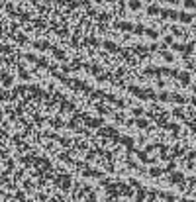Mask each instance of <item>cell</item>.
<instances>
[{
  "label": "cell",
  "instance_id": "6da1fadb",
  "mask_svg": "<svg viewBox=\"0 0 196 202\" xmlns=\"http://www.w3.org/2000/svg\"><path fill=\"white\" fill-rule=\"evenodd\" d=\"M104 47H106L108 51H116V49H118V45H116V43H112V41H104Z\"/></svg>",
  "mask_w": 196,
  "mask_h": 202
},
{
  "label": "cell",
  "instance_id": "7a4b0ae2",
  "mask_svg": "<svg viewBox=\"0 0 196 202\" xmlns=\"http://www.w3.org/2000/svg\"><path fill=\"white\" fill-rule=\"evenodd\" d=\"M130 8L131 10H139L141 8V2H139V0H130Z\"/></svg>",
  "mask_w": 196,
  "mask_h": 202
},
{
  "label": "cell",
  "instance_id": "3957f363",
  "mask_svg": "<svg viewBox=\"0 0 196 202\" xmlns=\"http://www.w3.org/2000/svg\"><path fill=\"white\" fill-rule=\"evenodd\" d=\"M118 28H122V29H133V26H131L130 22H122V24H118Z\"/></svg>",
  "mask_w": 196,
  "mask_h": 202
},
{
  "label": "cell",
  "instance_id": "277c9868",
  "mask_svg": "<svg viewBox=\"0 0 196 202\" xmlns=\"http://www.w3.org/2000/svg\"><path fill=\"white\" fill-rule=\"evenodd\" d=\"M33 45L38 47V49H47V47H49V45H47L45 41H35V43H33Z\"/></svg>",
  "mask_w": 196,
  "mask_h": 202
},
{
  "label": "cell",
  "instance_id": "5b68a950",
  "mask_svg": "<svg viewBox=\"0 0 196 202\" xmlns=\"http://www.w3.org/2000/svg\"><path fill=\"white\" fill-rule=\"evenodd\" d=\"M178 18H181L182 22H190V20H192V16H190V14H178Z\"/></svg>",
  "mask_w": 196,
  "mask_h": 202
},
{
  "label": "cell",
  "instance_id": "8992f818",
  "mask_svg": "<svg viewBox=\"0 0 196 202\" xmlns=\"http://www.w3.org/2000/svg\"><path fill=\"white\" fill-rule=\"evenodd\" d=\"M122 143H124V145H127V147H131L133 139H131V137H124V139H122Z\"/></svg>",
  "mask_w": 196,
  "mask_h": 202
},
{
  "label": "cell",
  "instance_id": "52a82bcc",
  "mask_svg": "<svg viewBox=\"0 0 196 202\" xmlns=\"http://www.w3.org/2000/svg\"><path fill=\"white\" fill-rule=\"evenodd\" d=\"M184 6L186 8H196V2L194 0H184Z\"/></svg>",
  "mask_w": 196,
  "mask_h": 202
},
{
  "label": "cell",
  "instance_id": "ba28073f",
  "mask_svg": "<svg viewBox=\"0 0 196 202\" xmlns=\"http://www.w3.org/2000/svg\"><path fill=\"white\" fill-rule=\"evenodd\" d=\"M147 35H149L151 39H157V35H159V33L155 32V29H147Z\"/></svg>",
  "mask_w": 196,
  "mask_h": 202
},
{
  "label": "cell",
  "instance_id": "9c48e42d",
  "mask_svg": "<svg viewBox=\"0 0 196 202\" xmlns=\"http://www.w3.org/2000/svg\"><path fill=\"white\" fill-rule=\"evenodd\" d=\"M147 12H149L151 16H155V14H159V8H155V6H149V8H147Z\"/></svg>",
  "mask_w": 196,
  "mask_h": 202
},
{
  "label": "cell",
  "instance_id": "30bf717a",
  "mask_svg": "<svg viewBox=\"0 0 196 202\" xmlns=\"http://www.w3.org/2000/svg\"><path fill=\"white\" fill-rule=\"evenodd\" d=\"M86 43H90V45H98L100 41H98L96 38H86Z\"/></svg>",
  "mask_w": 196,
  "mask_h": 202
},
{
  "label": "cell",
  "instance_id": "8fae6325",
  "mask_svg": "<svg viewBox=\"0 0 196 202\" xmlns=\"http://www.w3.org/2000/svg\"><path fill=\"white\" fill-rule=\"evenodd\" d=\"M137 128H147V120H137Z\"/></svg>",
  "mask_w": 196,
  "mask_h": 202
},
{
  "label": "cell",
  "instance_id": "7c38bea8",
  "mask_svg": "<svg viewBox=\"0 0 196 202\" xmlns=\"http://www.w3.org/2000/svg\"><path fill=\"white\" fill-rule=\"evenodd\" d=\"M143 198H145V192L143 190H137V202H143Z\"/></svg>",
  "mask_w": 196,
  "mask_h": 202
},
{
  "label": "cell",
  "instance_id": "4fadbf2b",
  "mask_svg": "<svg viewBox=\"0 0 196 202\" xmlns=\"http://www.w3.org/2000/svg\"><path fill=\"white\" fill-rule=\"evenodd\" d=\"M55 57L57 59H65V53H61L59 49H55Z\"/></svg>",
  "mask_w": 196,
  "mask_h": 202
},
{
  "label": "cell",
  "instance_id": "5bb4252c",
  "mask_svg": "<svg viewBox=\"0 0 196 202\" xmlns=\"http://www.w3.org/2000/svg\"><path fill=\"white\" fill-rule=\"evenodd\" d=\"M69 184H71V179H69V177H65V179H63V187L69 188Z\"/></svg>",
  "mask_w": 196,
  "mask_h": 202
},
{
  "label": "cell",
  "instance_id": "9a60e30c",
  "mask_svg": "<svg viewBox=\"0 0 196 202\" xmlns=\"http://www.w3.org/2000/svg\"><path fill=\"white\" fill-rule=\"evenodd\" d=\"M149 173H151V175H153V177H157V175H161V169H155V167H153V169H151V171H149Z\"/></svg>",
  "mask_w": 196,
  "mask_h": 202
},
{
  "label": "cell",
  "instance_id": "2e32d148",
  "mask_svg": "<svg viewBox=\"0 0 196 202\" xmlns=\"http://www.w3.org/2000/svg\"><path fill=\"white\" fill-rule=\"evenodd\" d=\"M131 112H133V116H141V114H143V112H141L139 108H133V110H131Z\"/></svg>",
  "mask_w": 196,
  "mask_h": 202
},
{
  "label": "cell",
  "instance_id": "e0dca14e",
  "mask_svg": "<svg viewBox=\"0 0 196 202\" xmlns=\"http://www.w3.org/2000/svg\"><path fill=\"white\" fill-rule=\"evenodd\" d=\"M181 179H182V175H178V173H177V175H173V181H175V183H178Z\"/></svg>",
  "mask_w": 196,
  "mask_h": 202
},
{
  "label": "cell",
  "instance_id": "ac0fdd59",
  "mask_svg": "<svg viewBox=\"0 0 196 202\" xmlns=\"http://www.w3.org/2000/svg\"><path fill=\"white\" fill-rule=\"evenodd\" d=\"M20 77H22V79H28V73H26L24 69H20Z\"/></svg>",
  "mask_w": 196,
  "mask_h": 202
},
{
  "label": "cell",
  "instance_id": "d6986e66",
  "mask_svg": "<svg viewBox=\"0 0 196 202\" xmlns=\"http://www.w3.org/2000/svg\"><path fill=\"white\" fill-rule=\"evenodd\" d=\"M137 155H139V159H141V161H147V155H145V153H141V151H139Z\"/></svg>",
  "mask_w": 196,
  "mask_h": 202
},
{
  "label": "cell",
  "instance_id": "ffe728a7",
  "mask_svg": "<svg viewBox=\"0 0 196 202\" xmlns=\"http://www.w3.org/2000/svg\"><path fill=\"white\" fill-rule=\"evenodd\" d=\"M143 32H145L143 26H137V28H136V33H143Z\"/></svg>",
  "mask_w": 196,
  "mask_h": 202
},
{
  "label": "cell",
  "instance_id": "44dd1931",
  "mask_svg": "<svg viewBox=\"0 0 196 202\" xmlns=\"http://www.w3.org/2000/svg\"><path fill=\"white\" fill-rule=\"evenodd\" d=\"M145 2H151V0H145Z\"/></svg>",
  "mask_w": 196,
  "mask_h": 202
},
{
  "label": "cell",
  "instance_id": "7402d4cb",
  "mask_svg": "<svg viewBox=\"0 0 196 202\" xmlns=\"http://www.w3.org/2000/svg\"><path fill=\"white\" fill-rule=\"evenodd\" d=\"M194 90H196V86H194Z\"/></svg>",
  "mask_w": 196,
  "mask_h": 202
}]
</instances>
